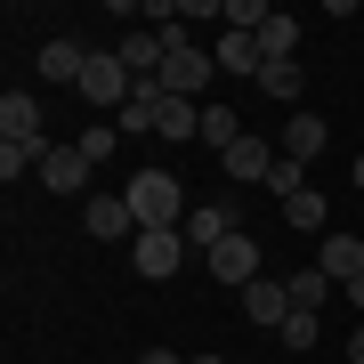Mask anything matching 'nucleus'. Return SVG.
<instances>
[{"instance_id": "nucleus-3", "label": "nucleus", "mask_w": 364, "mask_h": 364, "mask_svg": "<svg viewBox=\"0 0 364 364\" xmlns=\"http://www.w3.org/2000/svg\"><path fill=\"white\" fill-rule=\"evenodd\" d=\"M130 90H138L130 65H122L114 49H97V57H90V73H81V105H114V114H122V105H130Z\"/></svg>"}, {"instance_id": "nucleus-25", "label": "nucleus", "mask_w": 364, "mask_h": 364, "mask_svg": "<svg viewBox=\"0 0 364 364\" xmlns=\"http://www.w3.org/2000/svg\"><path fill=\"white\" fill-rule=\"evenodd\" d=\"M267 195H275V203H291V195H308V170H299L291 154H275V170H267Z\"/></svg>"}, {"instance_id": "nucleus-10", "label": "nucleus", "mask_w": 364, "mask_h": 364, "mask_svg": "<svg viewBox=\"0 0 364 364\" xmlns=\"http://www.w3.org/2000/svg\"><path fill=\"white\" fill-rule=\"evenodd\" d=\"M81 219H90L97 243H138V219H130V203H122V195H90Z\"/></svg>"}, {"instance_id": "nucleus-28", "label": "nucleus", "mask_w": 364, "mask_h": 364, "mask_svg": "<svg viewBox=\"0 0 364 364\" xmlns=\"http://www.w3.org/2000/svg\"><path fill=\"white\" fill-rule=\"evenodd\" d=\"M340 291H348V308H356V316H364V275H356V284H340Z\"/></svg>"}, {"instance_id": "nucleus-15", "label": "nucleus", "mask_w": 364, "mask_h": 364, "mask_svg": "<svg viewBox=\"0 0 364 364\" xmlns=\"http://www.w3.org/2000/svg\"><path fill=\"white\" fill-rule=\"evenodd\" d=\"M324 138H332V122H324V114H291V130H284V154H291L299 170H308L316 154H324Z\"/></svg>"}, {"instance_id": "nucleus-29", "label": "nucleus", "mask_w": 364, "mask_h": 364, "mask_svg": "<svg viewBox=\"0 0 364 364\" xmlns=\"http://www.w3.org/2000/svg\"><path fill=\"white\" fill-rule=\"evenodd\" d=\"M138 364H186V356H170V348H146V356H138Z\"/></svg>"}, {"instance_id": "nucleus-2", "label": "nucleus", "mask_w": 364, "mask_h": 364, "mask_svg": "<svg viewBox=\"0 0 364 364\" xmlns=\"http://www.w3.org/2000/svg\"><path fill=\"white\" fill-rule=\"evenodd\" d=\"M130 259H138V275H146V284H162V275H178V267H186V227H138Z\"/></svg>"}, {"instance_id": "nucleus-26", "label": "nucleus", "mask_w": 364, "mask_h": 364, "mask_svg": "<svg viewBox=\"0 0 364 364\" xmlns=\"http://www.w3.org/2000/svg\"><path fill=\"white\" fill-rule=\"evenodd\" d=\"M267 16H275L267 0H227V33H259Z\"/></svg>"}, {"instance_id": "nucleus-30", "label": "nucleus", "mask_w": 364, "mask_h": 364, "mask_svg": "<svg viewBox=\"0 0 364 364\" xmlns=\"http://www.w3.org/2000/svg\"><path fill=\"white\" fill-rule=\"evenodd\" d=\"M348 356H356V364H364V324H356V332H348Z\"/></svg>"}, {"instance_id": "nucleus-24", "label": "nucleus", "mask_w": 364, "mask_h": 364, "mask_svg": "<svg viewBox=\"0 0 364 364\" xmlns=\"http://www.w3.org/2000/svg\"><path fill=\"white\" fill-rule=\"evenodd\" d=\"M284 227H299V235H324V195H316V186H308V195H291V203H284Z\"/></svg>"}, {"instance_id": "nucleus-5", "label": "nucleus", "mask_w": 364, "mask_h": 364, "mask_svg": "<svg viewBox=\"0 0 364 364\" xmlns=\"http://www.w3.org/2000/svg\"><path fill=\"white\" fill-rule=\"evenodd\" d=\"M243 316H251L259 332H284V324H291V284H275V275L243 284Z\"/></svg>"}, {"instance_id": "nucleus-13", "label": "nucleus", "mask_w": 364, "mask_h": 364, "mask_svg": "<svg viewBox=\"0 0 364 364\" xmlns=\"http://www.w3.org/2000/svg\"><path fill=\"white\" fill-rule=\"evenodd\" d=\"M210 57H219V73H243V81H259V33H219L210 41Z\"/></svg>"}, {"instance_id": "nucleus-22", "label": "nucleus", "mask_w": 364, "mask_h": 364, "mask_svg": "<svg viewBox=\"0 0 364 364\" xmlns=\"http://www.w3.org/2000/svg\"><path fill=\"white\" fill-rule=\"evenodd\" d=\"M154 114H162V81H138L122 105V130H154Z\"/></svg>"}, {"instance_id": "nucleus-31", "label": "nucleus", "mask_w": 364, "mask_h": 364, "mask_svg": "<svg viewBox=\"0 0 364 364\" xmlns=\"http://www.w3.org/2000/svg\"><path fill=\"white\" fill-rule=\"evenodd\" d=\"M348 178H356V195H364V154H356V162H348Z\"/></svg>"}, {"instance_id": "nucleus-23", "label": "nucleus", "mask_w": 364, "mask_h": 364, "mask_svg": "<svg viewBox=\"0 0 364 364\" xmlns=\"http://www.w3.org/2000/svg\"><path fill=\"white\" fill-rule=\"evenodd\" d=\"M284 284H291V308L324 316V299H332V275H324V267H308V275H284Z\"/></svg>"}, {"instance_id": "nucleus-11", "label": "nucleus", "mask_w": 364, "mask_h": 364, "mask_svg": "<svg viewBox=\"0 0 364 364\" xmlns=\"http://www.w3.org/2000/svg\"><path fill=\"white\" fill-rule=\"evenodd\" d=\"M219 162H227V178H243V186H267V170H275V146L243 130V138H235V146H227Z\"/></svg>"}, {"instance_id": "nucleus-12", "label": "nucleus", "mask_w": 364, "mask_h": 364, "mask_svg": "<svg viewBox=\"0 0 364 364\" xmlns=\"http://www.w3.org/2000/svg\"><path fill=\"white\" fill-rule=\"evenodd\" d=\"M90 41H41V81H73L81 90V73H90Z\"/></svg>"}, {"instance_id": "nucleus-16", "label": "nucleus", "mask_w": 364, "mask_h": 364, "mask_svg": "<svg viewBox=\"0 0 364 364\" xmlns=\"http://www.w3.org/2000/svg\"><path fill=\"white\" fill-rule=\"evenodd\" d=\"M0 138H41V97L33 90H9V97H0Z\"/></svg>"}, {"instance_id": "nucleus-20", "label": "nucleus", "mask_w": 364, "mask_h": 364, "mask_svg": "<svg viewBox=\"0 0 364 364\" xmlns=\"http://www.w3.org/2000/svg\"><path fill=\"white\" fill-rule=\"evenodd\" d=\"M195 138L210 146V154H227V146L243 138V122H235V105H219V97H210V105H203V130H195Z\"/></svg>"}, {"instance_id": "nucleus-9", "label": "nucleus", "mask_w": 364, "mask_h": 364, "mask_svg": "<svg viewBox=\"0 0 364 364\" xmlns=\"http://www.w3.org/2000/svg\"><path fill=\"white\" fill-rule=\"evenodd\" d=\"M90 154H81V146H49V162H41V186H49V195H81V186H90Z\"/></svg>"}, {"instance_id": "nucleus-1", "label": "nucleus", "mask_w": 364, "mask_h": 364, "mask_svg": "<svg viewBox=\"0 0 364 364\" xmlns=\"http://www.w3.org/2000/svg\"><path fill=\"white\" fill-rule=\"evenodd\" d=\"M122 203H130L138 227H186V186L170 178V170H138V178L122 186Z\"/></svg>"}, {"instance_id": "nucleus-14", "label": "nucleus", "mask_w": 364, "mask_h": 364, "mask_svg": "<svg viewBox=\"0 0 364 364\" xmlns=\"http://www.w3.org/2000/svg\"><path fill=\"white\" fill-rule=\"evenodd\" d=\"M316 267H324L332 284H356V275H364V235H324V251H316Z\"/></svg>"}, {"instance_id": "nucleus-32", "label": "nucleus", "mask_w": 364, "mask_h": 364, "mask_svg": "<svg viewBox=\"0 0 364 364\" xmlns=\"http://www.w3.org/2000/svg\"><path fill=\"white\" fill-rule=\"evenodd\" d=\"M186 364H227V356H186Z\"/></svg>"}, {"instance_id": "nucleus-4", "label": "nucleus", "mask_w": 364, "mask_h": 364, "mask_svg": "<svg viewBox=\"0 0 364 364\" xmlns=\"http://www.w3.org/2000/svg\"><path fill=\"white\" fill-rule=\"evenodd\" d=\"M114 57L130 65V81H162V65H170V41H162V33H146V25H130V33L114 41Z\"/></svg>"}, {"instance_id": "nucleus-27", "label": "nucleus", "mask_w": 364, "mask_h": 364, "mask_svg": "<svg viewBox=\"0 0 364 364\" xmlns=\"http://www.w3.org/2000/svg\"><path fill=\"white\" fill-rule=\"evenodd\" d=\"M316 340H324V316L291 308V324H284V348H316Z\"/></svg>"}, {"instance_id": "nucleus-8", "label": "nucleus", "mask_w": 364, "mask_h": 364, "mask_svg": "<svg viewBox=\"0 0 364 364\" xmlns=\"http://www.w3.org/2000/svg\"><path fill=\"white\" fill-rule=\"evenodd\" d=\"M210 65H219V57H203V49H178L162 65V90L170 97H186V105H203V90H210Z\"/></svg>"}, {"instance_id": "nucleus-21", "label": "nucleus", "mask_w": 364, "mask_h": 364, "mask_svg": "<svg viewBox=\"0 0 364 364\" xmlns=\"http://www.w3.org/2000/svg\"><path fill=\"white\" fill-rule=\"evenodd\" d=\"M251 90L275 97V105H291L299 90H308V73H299V65H259V81H251Z\"/></svg>"}, {"instance_id": "nucleus-19", "label": "nucleus", "mask_w": 364, "mask_h": 364, "mask_svg": "<svg viewBox=\"0 0 364 364\" xmlns=\"http://www.w3.org/2000/svg\"><path fill=\"white\" fill-rule=\"evenodd\" d=\"M203 130V105H186V97H170L162 90V114H154V138H195Z\"/></svg>"}, {"instance_id": "nucleus-6", "label": "nucleus", "mask_w": 364, "mask_h": 364, "mask_svg": "<svg viewBox=\"0 0 364 364\" xmlns=\"http://www.w3.org/2000/svg\"><path fill=\"white\" fill-rule=\"evenodd\" d=\"M203 267H210V284H259V243L251 235H227Z\"/></svg>"}, {"instance_id": "nucleus-17", "label": "nucleus", "mask_w": 364, "mask_h": 364, "mask_svg": "<svg viewBox=\"0 0 364 364\" xmlns=\"http://www.w3.org/2000/svg\"><path fill=\"white\" fill-rule=\"evenodd\" d=\"M259 57H267V65H299V25H291L284 9L259 25Z\"/></svg>"}, {"instance_id": "nucleus-18", "label": "nucleus", "mask_w": 364, "mask_h": 364, "mask_svg": "<svg viewBox=\"0 0 364 364\" xmlns=\"http://www.w3.org/2000/svg\"><path fill=\"white\" fill-rule=\"evenodd\" d=\"M41 162H49V138H0V178H25V170H41Z\"/></svg>"}, {"instance_id": "nucleus-7", "label": "nucleus", "mask_w": 364, "mask_h": 364, "mask_svg": "<svg viewBox=\"0 0 364 364\" xmlns=\"http://www.w3.org/2000/svg\"><path fill=\"white\" fill-rule=\"evenodd\" d=\"M235 219H243V210H235V203H210V210H186V251H203V259H210V251H219L227 235H243Z\"/></svg>"}]
</instances>
